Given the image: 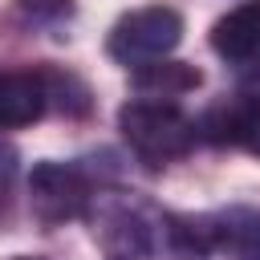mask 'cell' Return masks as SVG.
I'll return each mask as SVG.
<instances>
[{"mask_svg": "<svg viewBox=\"0 0 260 260\" xmlns=\"http://www.w3.org/2000/svg\"><path fill=\"white\" fill-rule=\"evenodd\" d=\"M45 106H49V93L41 73H0V130L37 122Z\"/></svg>", "mask_w": 260, "mask_h": 260, "instance_id": "cell-7", "label": "cell"}, {"mask_svg": "<svg viewBox=\"0 0 260 260\" xmlns=\"http://www.w3.org/2000/svg\"><path fill=\"white\" fill-rule=\"evenodd\" d=\"M211 49L236 65L256 61L260 57V0H244L240 8L219 16L211 24Z\"/></svg>", "mask_w": 260, "mask_h": 260, "instance_id": "cell-5", "label": "cell"}, {"mask_svg": "<svg viewBox=\"0 0 260 260\" xmlns=\"http://www.w3.org/2000/svg\"><path fill=\"white\" fill-rule=\"evenodd\" d=\"M211 244L228 260H260V211L256 207H228L207 215Z\"/></svg>", "mask_w": 260, "mask_h": 260, "instance_id": "cell-6", "label": "cell"}, {"mask_svg": "<svg viewBox=\"0 0 260 260\" xmlns=\"http://www.w3.org/2000/svg\"><path fill=\"white\" fill-rule=\"evenodd\" d=\"M12 260H41V256H12Z\"/></svg>", "mask_w": 260, "mask_h": 260, "instance_id": "cell-13", "label": "cell"}, {"mask_svg": "<svg viewBox=\"0 0 260 260\" xmlns=\"http://www.w3.org/2000/svg\"><path fill=\"white\" fill-rule=\"evenodd\" d=\"M16 12L28 28H57L73 16V0H16Z\"/></svg>", "mask_w": 260, "mask_h": 260, "instance_id": "cell-10", "label": "cell"}, {"mask_svg": "<svg viewBox=\"0 0 260 260\" xmlns=\"http://www.w3.org/2000/svg\"><path fill=\"white\" fill-rule=\"evenodd\" d=\"M183 41V16L167 4H146V8H134L126 12L114 28H110V57L118 65H150L158 57H167L175 45Z\"/></svg>", "mask_w": 260, "mask_h": 260, "instance_id": "cell-3", "label": "cell"}, {"mask_svg": "<svg viewBox=\"0 0 260 260\" xmlns=\"http://www.w3.org/2000/svg\"><path fill=\"white\" fill-rule=\"evenodd\" d=\"M199 81H203V77H199L195 65L171 61V57H158V61L134 69V89H138V98H154V102H175L179 93L195 89Z\"/></svg>", "mask_w": 260, "mask_h": 260, "instance_id": "cell-8", "label": "cell"}, {"mask_svg": "<svg viewBox=\"0 0 260 260\" xmlns=\"http://www.w3.org/2000/svg\"><path fill=\"white\" fill-rule=\"evenodd\" d=\"M93 203L89 179L73 162H37L28 175V207L45 228H61L85 215Z\"/></svg>", "mask_w": 260, "mask_h": 260, "instance_id": "cell-4", "label": "cell"}, {"mask_svg": "<svg viewBox=\"0 0 260 260\" xmlns=\"http://www.w3.org/2000/svg\"><path fill=\"white\" fill-rule=\"evenodd\" d=\"M4 187H8V183H0V203H4Z\"/></svg>", "mask_w": 260, "mask_h": 260, "instance_id": "cell-14", "label": "cell"}, {"mask_svg": "<svg viewBox=\"0 0 260 260\" xmlns=\"http://www.w3.org/2000/svg\"><path fill=\"white\" fill-rule=\"evenodd\" d=\"M93 236L106 260H207L215 252L207 215H171L142 195H93Z\"/></svg>", "mask_w": 260, "mask_h": 260, "instance_id": "cell-1", "label": "cell"}, {"mask_svg": "<svg viewBox=\"0 0 260 260\" xmlns=\"http://www.w3.org/2000/svg\"><path fill=\"white\" fill-rule=\"evenodd\" d=\"M236 93H240V102H244L248 110H260V57L248 61V69H244L240 81H236Z\"/></svg>", "mask_w": 260, "mask_h": 260, "instance_id": "cell-11", "label": "cell"}, {"mask_svg": "<svg viewBox=\"0 0 260 260\" xmlns=\"http://www.w3.org/2000/svg\"><path fill=\"white\" fill-rule=\"evenodd\" d=\"M41 81H45V93H49V106H57L61 114H73L81 118L89 110V89L81 85V77L73 73H61V69H37Z\"/></svg>", "mask_w": 260, "mask_h": 260, "instance_id": "cell-9", "label": "cell"}, {"mask_svg": "<svg viewBox=\"0 0 260 260\" xmlns=\"http://www.w3.org/2000/svg\"><path fill=\"white\" fill-rule=\"evenodd\" d=\"M118 130L126 138V146L134 150V158L150 171L179 162L183 154H191L199 126L175 106V102H154V98H134L118 110Z\"/></svg>", "mask_w": 260, "mask_h": 260, "instance_id": "cell-2", "label": "cell"}, {"mask_svg": "<svg viewBox=\"0 0 260 260\" xmlns=\"http://www.w3.org/2000/svg\"><path fill=\"white\" fill-rule=\"evenodd\" d=\"M244 106V102H240ZM240 146H248L252 154H260V110L244 106V126H240Z\"/></svg>", "mask_w": 260, "mask_h": 260, "instance_id": "cell-12", "label": "cell"}]
</instances>
